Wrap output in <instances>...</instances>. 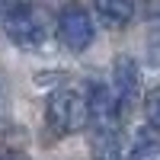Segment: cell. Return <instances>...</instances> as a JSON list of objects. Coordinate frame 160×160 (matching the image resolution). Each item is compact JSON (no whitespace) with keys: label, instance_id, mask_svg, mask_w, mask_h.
<instances>
[{"label":"cell","instance_id":"4","mask_svg":"<svg viewBox=\"0 0 160 160\" xmlns=\"http://www.w3.org/2000/svg\"><path fill=\"white\" fill-rule=\"evenodd\" d=\"M112 99H115V109H118V118H128L131 106L138 102V90H141V71L131 58H118L115 68H112Z\"/></svg>","mask_w":160,"mask_h":160},{"label":"cell","instance_id":"8","mask_svg":"<svg viewBox=\"0 0 160 160\" xmlns=\"http://www.w3.org/2000/svg\"><path fill=\"white\" fill-rule=\"evenodd\" d=\"M144 118L154 131H160V87L148 90V96H144Z\"/></svg>","mask_w":160,"mask_h":160},{"label":"cell","instance_id":"6","mask_svg":"<svg viewBox=\"0 0 160 160\" xmlns=\"http://www.w3.org/2000/svg\"><path fill=\"white\" fill-rule=\"evenodd\" d=\"M93 160H122L118 128H93Z\"/></svg>","mask_w":160,"mask_h":160},{"label":"cell","instance_id":"9","mask_svg":"<svg viewBox=\"0 0 160 160\" xmlns=\"http://www.w3.org/2000/svg\"><path fill=\"white\" fill-rule=\"evenodd\" d=\"M151 29L160 38V0H154V7H151Z\"/></svg>","mask_w":160,"mask_h":160},{"label":"cell","instance_id":"10","mask_svg":"<svg viewBox=\"0 0 160 160\" xmlns=\"http://www.w3.org/2000/svg\"><path fill=\"white\" fill-rule=\"evenodd\" d=\"M0 160H26V157H22V154H13V151H10V154H0Z\"/></svg>","mask_w":160,"mask_h":160},{"label":"cell","instance_id":"11","mask_svg":"<svg viewBox=\"0 0 160 160\" xmlns=\"http://www.w3.org/2000/svg\"><path fill=\"white\" fill-rule=\"evenodd\" d=\"M0 13H3V10H0Z\"/></svg>","mask_w":160,"mask_h":160},{"label":"cell","instance_id":"7","mask_svg":"<svg viewBox=\"0 0 160 160\" xmlns=\"http://www.w3.org/2000/svg\"><path fill=\"white\" fill-rule=\"evenodd\" d=\"M128 160H160V138L151 131H141L128 151Z\"/></svg>","mask_w":160,"mask_h":160},{"label":"cell","instance_id":"3","mask_svg":"<svg viewBox=\"0 0 160 160\" xmlns=\"http://www.w3.org/2000/svg\"><path fill=\"white\" fill-rule=\"evenodd\" d=\"M58 42L71 51V55H80V51H87L93 45V35H96V29H93V16L80 7V3H71L64 7L58 13Z\"/></svg>","mask_w":160,"mask_h":160},{"label":"cell","instance_id":"5","mask_svg":"<svg viewBox=\"0 0 160 160\" xmlns=\"http://www.w3.org/2000/svg\"><path fill=\"white\" fill-rule=\"evenodd\" d=\"M96 16L112 29H122L135 19V0H96Z\"/></svg>","mask_w":160,"mask_h":160},{"label":"cell","instance_id":"2","mask_svg":"<svg viewBox=\"0 0 160 160\" xmlns=\"http://www.w3.org/2000/svg\"><path fill=\"white\" fill-rule=\"evenodd\" d=\"M48 128L55 135H74V131L87 128V96L77 87H61L48 96L45 106Z\"/></svg>","mask_w":160,"mask_h":160},{"label":"cell","instance_id":"1","mask_svg":"<svg viewBox=\"0 0 160 160\" xmlns=\"http://www.w3.org/2000/svg\"><path fill=\"white\" fill-rule=\"evenodd\" d=\"M0 22H3L7 38L16 48L35 51L45 45V16L35 3H10L0 13Z\"/></svg>","mask_w":160,"mask_h":160}]
</instances>
